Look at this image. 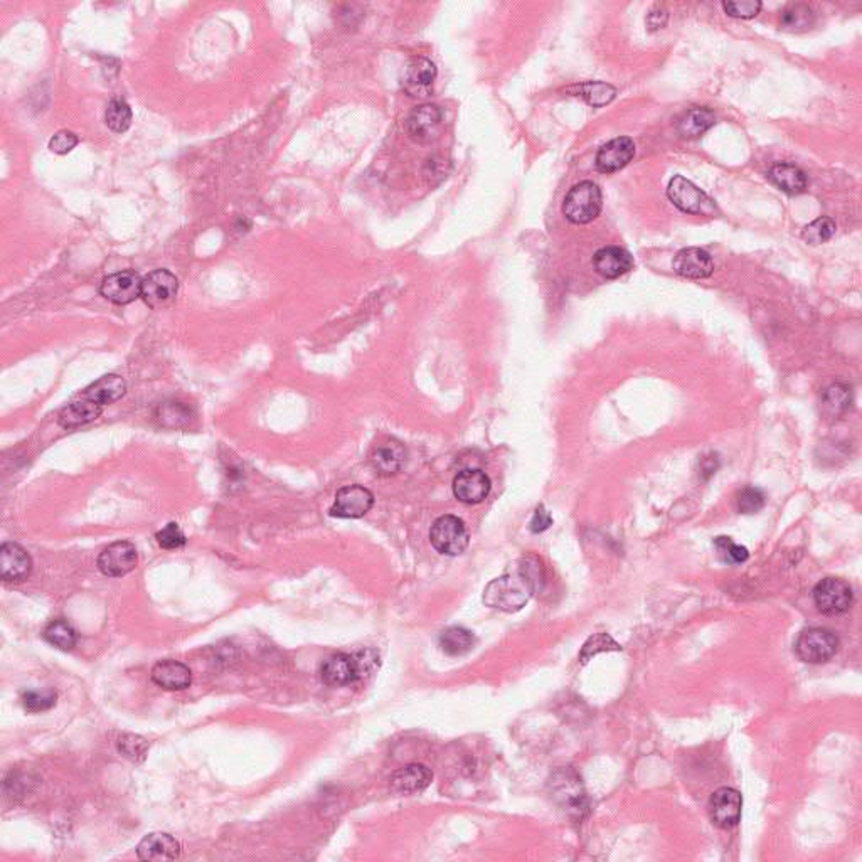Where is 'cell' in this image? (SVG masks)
<instances>
[{"label":"cell","mask_w":862,"mask_h":862,"mask_svg":"<svg viewBox=\"0 0 862 862\" xmlns=\"http://www.w3.org/2000/svg\"><path fill=\"white\" fill-rule=\"evenodd\" d=\"M119 751L125 758L132 760V761H144L146 760L147 751L150 748V744L147 742L146 738L138 736V734H123L120 736L119 743Z\"/></svg>","instance_id":"cell-38"},{"label":"cell","mask_w":862,"mask_h":862,"mask_svg":"<svg viewBox=\"0 0 862 862\" xmlns=\"http://www.w3.org/2000/svg\"><path fill=\"white\" fill-rule=\"evenodd\" d=\"M723 9L728 15L736 19H753L761 11V2H753V0L724 2Z\"/></svg>","instance_id":"cell-43"},{"label":"cell","mask_w":862,"mask_h":862,"mask_svg":"<svg viewBox=\"0 0 862 862\" xmlns=\"http://www.w3.org/2000/svg\"><path fill=\"white\" fill-rule=\"evenodd\" d=\"M491 489V478L478 468L462 470L453 478V493L464 504H480Z\"/></svg>","instance_id":"cell-14"},{"label":"cell","mask_w":862,"mask_h":862,"mask_svg":"<svg viewBox=\"0 0 862 862\" xmlns=\"http://www.w3.org/2000/svg\"><path fill=\"white\" fill-rule=\"evenodd\" d=\"M127 393V383L121 376L117 374H107L94 381L93 385L88 386L84 391H81V396L94 404L105 408L111 403H117L119 399L123 398Z\"/></svg>","instance_id":"cell-24"},{"label":"cell","mask_w":862,"mask_h":862,"mask_svg":"<svg viewBox=\"0 0 862 862\" xmlns=\"http://www.w3.org/2000/svg\"><path fill=\"white\" fill-rule=\"evenodd\" d=\"M441 117V110L437 105H420L414 108L406 121L410 137L420 144L430 142L437 137Z\"/></svg>","instance_id":"cell-21"},{"label":"cell","mask_w":862,"mask_h":862,"mask_svg":"<svg viewBox=\"0 0 862 862\" xmlns=\"http://www.w3.org/2000/svg\"><path fill=\"white\" fill-rule=\"evenodd\" d=\"M430 541L440 555L458 556L468 547L470 538L462 519L455 516H441L431 526Z\"/></svg>","instance_id":"cell-6"},{"label":"cell","mask_w":862,"mask_h":862,"mask_svg":"<svg viewBox=\"0 0 862 862\" xmlns=\"http://www.w3.org/2000/svg\"><path fill=\"white\" fill-rule=\"evenodd\" d=\"M406 462V450L398 440H386L371 453L369 464L381 477H393L401 472Z\"/></svg>","instance_id":"cell-20"},{"label":"cell","mask_w":862,"mask_h":862,"mask_svg":"<svg viewBox=\"0 0 862 862\" xmlns=\"http://www.w3.org/2000/svg\"><path fill=\"white\" fill-rule=\"evenodd\" d=\"M437 80V67L428 58H413L406 65L403 88L412 98H425Z\"/></svg>","instance_id":"cell-16"},{"label":"cell","mask_w":862,"mask_h":862,"mask_svg":"<svg viewBox=\"0 0 862 862\" xmlns=\"http://www.w3.org/2000/svg\"><path fill=\"white\" fill-rule=\"evenodd\" d=\"M769 181L783 192L798 196L807 189V175L792 164H775L769 173Z\"/></svg>","instance_id":"cell-27"},{"label":"cell","mask_w":862,"mask_h":862,"mask_svg":"<svg viewBox=\"0 0 862 862\" xmlns=\"http://www.w3.org/2000/svg\"><path fill=\"white\" fill-rule=\"evenodd\" d=\"M156 539H157L160 547H164V549H179L187 541L184 532L175 522H169L164 529H160L156 534Z\"/></svg>","instance_id":"cell-42"},{"label":"cell","mask_w":862,"mask_h":862,"mask_svg":"<svg viewBox=\"0 0 862 862\" xmlns=\"http://www.w3.org/2000/svg\"><path fill=\"white\" fill-rule=\"evenodd\" d=\"M765 493L760 491V489H755V487H746L743 491L738 493V499H736V504H738V511L743 512V514H756L760 512L763 507H765Z\"/></svg>","instance_id":"cell-40"},{"label":"cell","mask_w":862,"mask_h":862,"mask_svg":"<svg viewBox=\"0 0 862 862\" xmlns=\"http://www.w3.org/2000/svg\"><path fill=\"white\" fill-rule=\"evenodd\" d=\"M156 418L164 428H184L192 420V412L184 403H164L156 413Z\"/></svg>","instance_id":"cell-32"},{"label":"cell","mask_w":862,"mask_h":862,"mask_svg":"<svg viewBox=\"0 0 862 862\" xmlns=\"http://www.w3.org/2000/svg\"><path fill=\"white\" fill-rule=\"evenodd\" d=\"M137 547L129 541L110 544L98 556V570L108 578H121L137 568Z\"/></svg>","instance_id":"cell-13"},{"label":"cell","mask_w":862,"mask_h":862,"mask_svg":"<svg viewBox=\"0 0 862 862\" xmlns=\"http://www.w3.org/2000/svg\"><path fill=\"white\" fill-rule=\"evenodd\" d=\"M378 663V657L371 650L359 653H335L322 663L320 676L324 684L331 688L351 686L369 674Z\"/></svg>","instance_id":"cell-2"},{"label":"cell","mask_w":862,"mask_h":862,"mask_svg":"<svg viewBox=\"0 0 862 862\" xmlns=\"http://www.w3.org/2000/svg\"><path fill=\"white\" fill-rule=\"evenodd\" d=\"M815 13L807 4H795L782 13V27L785 31L802 32L813 26Z\"/></svg>","instance_id":"cell-33"},{"label":"cell","mask_w":862,"mask_h":862,"mask_svg":"<svg viewBox=\"0 0 862 862\" xmlns=\"http://www.w3.org/2000/svg\"><path fill=\"white\" fill-rule=\"evenodd\" d=\"M674 271L689 280L709 279L715 271L713 258L701 248H684L674 256Z\"/></svg>","instance_id":"cell-19"},{"label":"cell","mask_w":862,"mask_h":862,"mask_svg":"<svg viewBox=\"0 0 862 862\" xmlns=\"http://www.w3.org/2000/svg\"><path fill=\"white\" fill-rule=\"evenodd\" d=\"M132 108L130 105L121 100V98H113L110 103H108L107 111H105V121H107V127L110 130L113 132L123 133L127 132L132 125Z\"/></svg>","instance_id":"cell-34"},{"label":"cell","mask_w":862,"mask_h":862,"mask_svg":"<svg viewBox=\"0 0 862 862\" xmlns=\"http://www.w3.org/2000/svg\"><path fill=\"white\" fill-rule=\"evenodd\" d=\"M32 571V559L22 546L15 543L2 544L0 547V576L7 583H19L29 578Z\"/></svg>","instance_id":"cell-17"},{"label":"cell","mask_w":862,"mask_h":862,"mask_svg":"<svg viewBox=\"0 0 862 862\" xmlns=\"http://www.w3.org/2000/svg\"><path fill=\"white\" fill-rule=\"evenodd\" d=\"M667 196L682 213L709 216L716 211L715 202L706 196V192H703L699 187L694 186L682 175H676L669 182Z\"/></svg>","instance_id":"cell-8"},{"label":"cell","mask_w":862,"mask_h":862,"mask_svg":"<svg viewBox=\"0 0 862 862\" xmlns=\"http://www.w3.org/2000/svg\"><path fill=\"white\" fill-rule=\"evenodd\" d=\"M103 413V408L94 404L92 401L83 398L81 395H78L76 398L73 399L71 403H67V406L61 410L59 413V425L63 428H78V426L88 425L94 422L100 414Z\"/></svg>","instance_id":"cell-26"},{"label":"cell","mask_w":862,"mask_h":862,"mask_svg":"<svg viewBox=\"0 0 862 862\" xmlns=\"http://www.w3.org/2000/svg\"><path fill=\"white\" fill-rule=\"evenodd\" d=\"M839 650V638L827 628H807L795 642L796 657L805 663L829 662Z\"/></svg>","instance_id":"cell-5"},{"label":"cell","mask_w":862,"mask_h":862,"mask_svg":"<svg viewBox=\"0 0 862 862\" xmlns=\"http://www.w3.org/2000/svg\"><path fill=\"white\" fill-rule=\"evenodd\" d=\"M609 650H620V645L607 634H598L593 637L588 638L582 650V659L586 662L588 659L595 657L600 652H609Z\"/></svg>","instance_id":"cell-41"},{"label":"cell","mask_w":862,"mask_h":862,"mask_svg":"<svg viewBox=\"0 0 862 862\" xmlns=\"http://www.w3.org/2000/svg\"><path fill=\"white\" fill-rule=\"evenodd\" d=\"M44 640L59 650H73L78 644V632L65 618L53 620L42 632Z\"/></svg>","instance_id":"cell-30"},{"label":"cell","mask_w":862,"mask_h":862,"mask_svg":"<svg viewBox=\"0 0 862 862\" xmlns=\"http://www.w3.org/2000/svg\"><path fill=\"white\" fill-rule=\"evenodd\" d=\"M474 644H475V638L472 635V632L462 627H450L443 630L440 635V647L451 657H458L470 652Z\"/></svg>","instance_id":"cell-31"},{"label":"cell","mask_w":862,"mask_h":862,"mask_svg":"<svg viewBox=\"0 0 862 862\" xmlns=\"http://www.w3.org/2000/svg\"><path fill=\"white\" fill-rule=\"evenodd\" d=\"M669 21V13L662 7H655L650 11L649 15H647V27H649L650 32H655V31H661L667 24Z\"/></svg>","instance_id":"cell-46"},{"label":"cell","mask_w":862,"mask_h":862,"mask_svg":"<svg viewBox=\"0 0 862 862\" xmlns=\"http://www.w3.org/2000/svg\"><path fill=\"white\" fill-rule=\"evenodd\" d=\"M836 235V223L829 218H819L804 227L802 238L810 244H822Z\"/></svg>","instance_id":"cell-35"},{"label":"cell","mask_w":862,"mask_h":862,"mask_svg":"<svg viewBox=\"0 0 862 862\" xmlns=\"http://www.w3.org/2000/svg\"><path fill=\"white\" fill-rule=\"evenodd\" d=\"M593 266L598 273L605 279H620L625 273H628L634 266V258L630 253L625 252L624 248L618 246H607L595 253L593 256Z\"/></svg>","instance_id":"cell-23"},{"label":"cell","mask_w":862,"mask_h":862,"mask_svg":"<svg viewBox=\"0 0 862 862\" xmlns=\"http://www.w3.org/2000/svg\"><path fill=\"white\" fill-rule=\"evenodd\" d=\"M179 292V280L169 270H156L142 280L140 298L154 310L169 307Z\"/></svg>","instance_id":"cell-9"},{"label":"cell","mask_w":862,"mask_h":862,"mask_svg":"<svg viewBox=\"0 0 862 862\" xmlns=\"http://www.w3.org/2000/svg\"><path fill=\"white\" fill-rule=\"evenodd\" d=\"M603 198L600 187L591 181H583L570 189L563 202V214L573 225H588L601 213Z\"/></svg>","instance_id":"cell-3"},{"label":"cell","mask_w":862,"mask_h":862,"mask_svg":"<svg viewBox=\"0 0 862 862\" xmlns=\"http://www.w3.org/2000/svg\"><path fill=\"white\" fill-rule=\"evenodd\" d=\"M549 785L557 805L571 817L582 821L588 812V800L580 777L571 769H557Z\"/></svg>","instance_id":"cell-4"},{"label":"cell","mask_w":862,"mask_h":862,"mask_svg":"<svg viewBox=\"0 0 862 862\" xmlns=\"http://www.w3.org/2000/svg\"><path fill=\"white\" fill-rule=\"evenodd\" d=\"M573 96H580L590 107L600 108L609 105L617 96V90L601 81H586L582 84H574L568 90Z\"/></svg>","instance_id":"cell-29"},{"label":"cell","mask_w":862,"mask_h":862,"mask_svg":"<svg viewBox=\"0 0 862 862\" xmlns=\"http://www.w3.org/2000/svg\"><path fill=\"white\" fill-rule=\"evenodd\" d=\"M551 524H553L551 514L544 509V505H539L531 519V531L536 532V534L544 532Z\"/></svg>","instance_id":"cell-45"},{"label":"cell","mask_w":862,"mask_h":862,"mask_svg":"<svg viewBox=\"0 0 862 862\" xmlns=\"http://www.w3.org/2000/svg\"><path fill=\"white\" fill-rule=\"evenodd\" d=\"M715 547H716L717 555L719 557L726 563V564H742L744 563L750 553L744 546H740V544L733 543L731 538H726V536H721V538H716L715 539Z\"/></svg>","instance_id":"cell-37"},{"label":"cell","mask_w":862,"mask_h":862,"mask_svg":"<svg viewBox=\"0 0 862 862\" xmlns=\"http://www.w3.org/2000/svg\"><path fill=\"white\" fill-rule=\"evenodd\" d=\"M433 780L431 769L422 763H412L403 769H396L391 777V786L398 794H416L425 790Z\"/></svg>","instance_id":"cell-25"},{"label":"cell","mask_w":862,"mask_h":862,"mask_svg":"<svg viewBox=\"0 0 862 862\" xmlns=\"http://www.w3.org/2000/svg\"><path fill=\"white\" fill-rule=\"evenodd\" d=\"M635 156V144L628 137H618L607 142L598 150L597 169L600 173H613L622 171Z\"/></svg>","instance_id":"cell-15"},{"label":"cell","mask_w":862,"mask_h":862,"mask_svg":"<svg viewBox=\"0 0 862 862\" xmlns=\"http://www.w3.org/2000/svg\"><path fill=\"white\" fill-rule=\"evenodd\" d=\"M100 293L108 302L117 306H129L142 295V279L133 270H123L108 275L100 285Z\"/></svg>","instance_id":"cell-12"},{"label":"cell","mask_w":862,"mask_h":862,"mask_svg":"<svg viewBox=\"0 0 862 862\" xmlns=\"http://www.w3.org/2000/svg\"><path fill=\"white\" fill-rule=\"evenodd\" d=\"M374 505V495L362 485H345L335 493L331 516L341 519L364 518Z\"/></svg>","instance_id":"cell-10"},{"label":"cell","mask_w":862,"mask_h":862,"mask_svg":"<svg viewBox=\"0 0 862 862\" xmlns=\"http://www.w3.org/2000/svg\"><path fill=\"white\" fill-rule=\"evenodd\" d=\"M850 401H852V393L849 386L846 385L831 386L823 395V404L827 412L832 414L846 412L850 406Z\"/></svg>","instance_id":"cell-36"},{"label":"cell","mask_w":862,"mask_h":862,"mask_svg":"<svg viewBox=\"0 0 862 862\" xmlns=\"http://www.w3.org/2000/svg\"><path fill=\"white\" fill-rule=\"evenodd\" d=\"M56 692H51V690H46V692H40V690H27L22 694V704L26 707V711L29 713H42V711H49L56 704Z\"/></svg>","instance_id":"cell-39"},{"label":"cell","mask_w":862,"mask_h":862,"mask_svg":"<svg viewBox=\"0 0 862 862\" xmlns=\"http://www.w3.org/2000/svg\"><path fill=\"white\" fill-rule=\"evenodd\" d=\"M716 123V117L709 108H690L677 120V132L682 138H699Z\"/></svg>","instance_id":"cell-28"},{"label":"cell","mask_w":862,"mask_h":862,"mask_svg":"<svg viewBox=\"0 0 862 862\" xmlns=\"http://www.w3.org/2000/svg\"><path fill=\"white\" fill-rule=\"evenodd\" d=\"M78 142H80V138H78L76 133L61 130V132L54 133L53 138L49 140V150L58 154V156H67L75 147L78 146Z\"/></svg>","instance_id":"cell-44"},{"label":"cell","mask_w":862,"mask_h":862,"mask_svg":"<svg viewBox=\"0 0 862 862\" xmlns=\"http://www.w3.org/2000/svg\"><path fill=\"white\" fill-rule=\"evenodd\" d=\"M813 603L823 615L836 617L849 611L854 603V593L848 582L840 578H823L813 588Z\"/></svg>","instance_id":"cell-7"},{"label":"cell","mask_w":862,"mask_h":862,"mask_svg":"<svg viewBox=\"0 0 862 862\" xmlns=\"http://www.w3.org/2000/svg\"><path fill=\"white\" fill-rule=\"evenodd\" d=\"M182 848L179 840H175L171 834L154 832L142 839L137 846V856L142 861H175L181 858Z\"/></svg>","instance_id":"cell-18"},{"label":"cell","mask_w":862,"mask_h":862,"mask_svg":"<svg viewBox=\"0 0 862 862\" xmlns=\"http://www.w3.org/2000/svg\"><path fill=\"white\" fill-rule=\"evenodd\" d=\"M544 582L546 574L541 559L528 555L519 561L516 570L507 571L487 584L484 603L495 610L514 613L526 607L532 595L543 588Z\"/></svg>","instance_id":"cell-1"},{"label":"cell","mask_w":862,"mask_h":862,"mask_svg":"<svg viewBox=\"0 0 862 862\" xmlns=\"http://www.w3.org/2000/svg\"><path fill=\"white\" fill-rule=\"evenodd\" d=\"M709 817L719 829H731L742 819L743 798L742 794L730 786H723L709 798Z\"/></svg>","instance_id":"cell-11"},{"label":"cell","mask_w":862,"mask_h":862,"mask_svg":"<svg viewBox=\"0 0 862 862\" xmlns=\"http://www.w3.org/2000/svg\"><path fill=\"white\" fill-rule=\"evenodd\" d=\"M150 679L162 689L184 690L192 682V672L186 663L169 659V661H160L154 665Z\"/></svg>","instance_id":"cell-22"}]
</instances>
